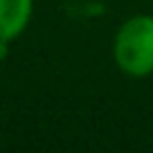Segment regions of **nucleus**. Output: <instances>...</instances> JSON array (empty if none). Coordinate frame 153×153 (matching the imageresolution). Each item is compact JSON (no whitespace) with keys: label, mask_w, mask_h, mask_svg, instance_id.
Instances as JSON below:
<instances>
[{"label":"nucleus","mask_w":153,"mask_h":153,"mask_svg":"<svg viewBox=\"0 0 153 153\" xmlns=\"http://www.w3.org/2000/svg\"><path fill=\"white\" fill-rule=\"evenodd\" d=\"M115 66L130 79L153 74V16L138 13L123 21L112 38Z\"/></svg>","instance_id":"nucleus-1"},{"label":"nucleus","mask_w":153,"mask_h":153,"mask_svg":"<svg viewBox=\"0 0 153 153\" xmlns=\"http://www.w3.org/2000/svg\"><path fill=\"white\" fill-rule=\"evenodd\" d=\"M33 18V0H0V38L16 41Z\"/></svg>","instance_id":"nucleus-2"},{"label":"nucleus","mask_w":153,"mask_h":153,"mask_svg":"<svg viewBox=\"0 0 153 153\" xmlns=\"http://www.w3.org/2000/svg\"><path fill=\"white\" fill-rule=\"evenodd\" d=\"M8 49H10V41H3V38H0V61L8 56Z\"/></svg>","instance_id":"nucleus-3"}]
</instances>
